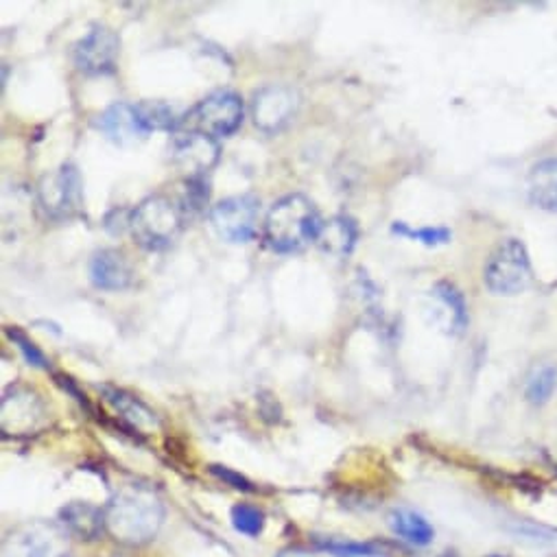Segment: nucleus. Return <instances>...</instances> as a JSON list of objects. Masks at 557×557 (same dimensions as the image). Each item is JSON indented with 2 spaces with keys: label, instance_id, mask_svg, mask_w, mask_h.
<instances>
[{
  "label": "nucleus",
  "instance_id": "obj_1",
  "mask_svg": "<svg viewBox=\"0 0 557 557\" xmlns=\"http://www.w3.org/2000/svg\"><path fill=\"white\" fill-rule=\"evenodd\" d=\"M106 531L121 544L143 546L151 542L164 522V503L153 487L125 485L108 503Z\"/></svg>",
  "mask_w": 557,
  "mask_h": 557
},
{
  "label": "nucleus",
  "instance_id": "obj_2",
  "mask_svg": "<svg viewBox=\"0 0 557 557\" xmlns=\"http://www.w3.org/2000/svg\"><path fill=\"white\" fill-rule=\"evenodd\" d=\"M324 221L315 203L300 195H287L275 201L264 219V240L273 251L294 253L305 249L309 243H318Z\"/></svg>",
  "mask_w": 557,
  "mask_h": 557
},
{
  "label": "nucleus",
  "instance_id": "obj_3",
  "mask_svg": "<svg viewBox=\"0 0 557 557\" xmlns=\"http://www.w3.org/2000/svg\"><path fill=\"white\" fill-rule=\"evenodd\" d=\"M184 225L182 208L164 195H151L143 199L129 216V232L134 240L145 249L169 247Z\"/></svg>",
  "mask_w": 557,
  "mask_h": 557
},
{
  "label": "nucleus",
  "instance_id": "obj_4",
  "mask_svg": "<svg viewBox=\"0 0 557 557\" xmlns=\"http://www.w3.org/2000/svg\"><path fill=\"white\" fill-rule=\"evenodd\" d=\"M533 269L527 247L518 238L500 240L483 269V283L494 296H518L529 289Z\"/></svg>",
  "mask_w": 557,
  "mask_h": 557
},
{
  "label": "nucleus",
  "instance_id": "obj_5",
  "mask_svg": "<svg viewBox=\"0 0 557 557\" xmlns=\"http://www.w3.org/2000/svg\"><path fill=\"white\" fill-rule=\"evenodd\" d=\"M243 123V99L232 90L208 95L190 108L175 125L173 132L203 134L208 138L232 136Z\"/></svg>",
  "mask_w": 557,
  "mask_h": 557
},
{
  "label": "nucleus",
  "instance_id": "obj_6",
  "mask_svg": "<svg viewBox=\"0 0 557 557\" xmlns=\"http://www.w3.org/2000/svg\"><path fill=\"white\" fill-rule=\"evenodd\" d=\"M71 533L58 522L36 520L8 533L3 557H69Z\"/></svg>",
  "mask_w": 557,
  "mask_h": 557
},
{
  "label": "nucleus",
  "instance_id": "obj_7",
  "mask_svg": "<svg viewBox=\"0 0 557 557\" xmlns=\"http://www.w3.org/2000/svg\"><path fill=\"white\" fill-rule=\"evenodd\" d=\"M38 203L49 219L69 221L84 210V188L77 166L62 164L38 184Z\"/></svg>",
  "mask_w": 557,
  "mask_h": 557
},
{
  "label": "nucleus",
  "instance_id": "obj_8",
  "mask_svg": "<svg viewBox=\"0 0 557 557\" xmlns=\"http://www.w3.org/2000/svg\"><path fill=\"white\" fill-rule=\"evenodd\" d=\"M121 40L119 36L103 27L92 25L86 36H82L73 47V64L79 73L90 77L112 75L116 71V58H119Z\"/></svg>",
  "mask_w": 557,
  "mask_h": 557
},
{
  "label": "nucleus",
  "instance_id": "obj_9",
  "mask_svg": "<svg viewBox=\"0 0 557 557\" xmlns=\"http://www.w3.org/2000/svg\"><path fill=\"white\" fill-rule=\"evenodd\" d=\"M260 201L253 195H236L219 201L210 210V223L227 243H247L258 227Z\"/></svg>",
  "mask_w": 557,
  "mask_h": 557
},
{
  "label": "nucleus",
  "instance_id": "obj_10",
  "mask_svg": "<svg viewBox=\"0 0 557 557\" xmlns=\"http://www.w3.org/2000/svg\"><path fill=\"white\" fill-rule=\"evenodd\" d=\"M298 92L289 86H267L253 95L251 114L258 129L267 134L281 132L298 112Z\"/></svg>",
  "mask_w": 557,
  "mask_h": 557
},
{
  "label": "nucleus",
  "instance_id": "obj_11",
  "mask_svg": "<svg viewBox=\"0 0 557 557\" xmlns=\"http://www.w3.org/2000/svg\"><path fill=\"white\" fill-rule=\"evenodd\" d=\"M45 418L42 400L27 387H10L3 398V431L14 435L36 431Z\"/></svg>",
  "mask_w": 557,
  "mask_h": 557
},
{
  "label": "nucleus",
  "instance_id": "obj_12",
  "mask_svg": "<svg viewBox=\"0 0 557 557\" xmlns=\"http://www.w3.org/2000/svg\"><path fill=\"white\" fill-rule=\"evenodd\" d=\"M173 158L180 166L188 171V175L208 173L219 160V145L214 138L203 134H188V132H173Z\"/></svg>",
  "mask_w": 557,
  "mask_h": 557
},
{
  "label": "nucleus",
  "instance_id": "obj_13",
  "mask_svg": "<svg viewBox=\"0 0 557 557\" xmlns=\"http://www.w3.org/2000/svg\"><path fill=\"white\" fill-rule=\"evenodd\" d=\"M90 281L103 292H123L132 285L134 271L121 249L106 247L90 258Z\"/></svg>",
  "mask_w": 557,
  "mask_h": 557
},
{
  "label": "nucleus",
  "instance_id": "obj_14",
  "mask_svg": "<svg viewBox=\"0 0 557 557\" xmlns=\"http://www.w3.org/2000/svg\"><path fill=\"white\" fill-rule=\"evenodd\" d=\"M97 127L116 145L134 143L136 138H145V129L138 123V116L134 112V106L127 103H114L110 106L99 119Z\"/></svg>",
  "mask_w": 557,
  "mask_h": 557
},
{
  "label": "nucleus",
  "instance_id": "obj_15",
  "mask_svg": "<svg viewBox=\"0 0 557 557\" xmlns=\"http://www.w3.org/2000/svg\"><path fill=\"white\" fill-rule=\"evenodd\" d=\"M527 190L533 206L557 212V158H544L531 166Z\"/></svg>",
  "mask_w": 557,
  "mask_h": 557
},
{
  "label": "nucleus",
  "instance_id": "obj_16",
  "mask_svg": "<svg viewBox=\"0 0 557 557\" xmlns=\"http://www.w3.org/2000/svg\"><path fill=\"white\" fill-rule=\"evenodd\" d=\"M106 400L114 407V411L121 416V420L132 426L134 431H145V429H158L160 426V420L158 416L145 405L140 403L136 396L127 394L125 389H119V387H101Z\"/></svg>",
  "mask_w": 557,
  "mask_h": 557
},
{
  "label": "nucleus",
  "instance_id": "obj_17",
  "mask_svg": "<svg viewBox=\"0 0 557 557\" xmlns=\"http://www.w3.org/2000/svg\"><path fill=\"white\" fill-rule=\"evenodd\" d=\"M60 516L66 531L82 540H97L106 531V511L90 503H69Z\"/></svg>",
  "mask_w": 557,
  "mask_h": 557
},
{
  "label": "nucleus",
  "instance_id": "obj_18",
  "mask_svg": "<svg viewBox=\"0 0 557 557\" xmlns=\"http://www.w3.org/2000/svg\"><path fill=\"white\" fill-rule=\"evenodd\" d=\"M359 238V225L350 216H335L320 230L318 245L333 256H348Z\"/></svg>",
  "mask_w": 557,
  "mask_h": 557
},
{
  "label": "nucleus",
  "instance_id": "obj_19",
  "mask_svg": "<svg viewBox=\"0 0 557 557\" xmlns=\"http://www.w3.org/2000/svg\"><path fill=\"white\" fill-rule=\"evenodd\" d=\"M387 522L398 537H403L416 546H429L435 537L433 524L422 513L411 511V509H394L387 516Z\"/></svg>",
  "mask_w": 557,
  "mask_h": 557
},
{
  "label": "nucleus",
  "instance_id": "obj_20",
  "mask_svg": "<svg viewBox=\"0 0 557 557\" xmlns=\"http://www.w3.org/2000/svg\"><path fill=\"white\" fill-rule=\"evenodd\" d=\"M431 296L440 302V307L446 309L448 315V331L459 335L468 326V307L463 300V294L448 281H442L433 287Z\"/></svg>",
  "mask_w": 557,
  "mask_h": 557
},
{
  "label": "nucleus",
  "instance_id": "obj_21",
  "mask_svg": "<svg viewBox=\"0 0 557 557\" xmlns=\"http://www.w3.org/2000/svg\"><path fill=\"white\" fill-rule=\"evenodd\" d=\"M134 112L138 116L140 127L145 129V134L156 132V129H175L177 121L173 110L162 103V101H140L134 106Z\"/></svg>",
  "mask_w": 557,
  "mask_h": 557
},
{
  "label": "nucleus",
  "instance_id": "obj_22",
  "mask_svg": "<svg viewBox=\"0 0 557 557\" xmlns=\"http://www.w3.org/2000/svg\"><path fill=\"white\" fill-rule=\"evenodd\" d=\"M555 389H557V368L555 366H540L529 374V379L524 383V398L531 405L540 407V405L550 400Z\"/></svg>",
  "mask_w": 557,
  "mask_h": 557
},
{
  "label": "nucleus",
  "instance_id": "obj_23",
  "mask_svg": "<svg viewBox=\"0 0 557 557\" xmlns=\"http://www.w3.org/2000/svg\"><path fill=\"white\" fill-rule=\"evenodd\" d=\"M315 542L335 557H383V548L374 542H355L346 537H315Z\"/></svg>",
  "mask_w": 557,
  "mask_h": 557
},
{
  "label": "nucleus",
  "instance_id": "obj_24",
  "mask_svg": "<svg viewBox=\"0 0 557 557\" xmlns=\"http://www.w3.org/2000/svg\"><path fill=\"white\" fill-rule=\"evenodd\" d=\"M230 520H232V527L247 537H258L264 529L262 509H258L256 505H249V503H236L230 511Z\"/></svg>",
  "mask_w": 557,
  "mask_h": 557
},
{
  "label": "nucleus",
  "instance_id": "obj_25",
  "mask_svg": "<svg viewBox=\"0 0 557 557\" xmlns=\"http://www.w3.org/2000/svg\"><path fill=\"white\" fill-rule=\"evenodd\" d=\"M210 197V188H208V180L206 173L201 175H188L184 182V193H182V212H199L206 208Z\"/></svg>",
  "mask_w": 557,
  "mask_h": 557
},
{
  "label": "nucleus",
  "instance_id": "obj_26",
  "mask_svg": "<svg viewBox=\"0 0 557 557\" xmlns=\"http://www.w3.org/2000/svg\"><path fill=\"white\" fill-rule=\"evenodd\" d=\"M5 333H8V339L23 352V357H25V361H27L29 366L40 368V370H49V359L45 357V352H42L21 329L10 326Z\"/></svg>",
  "mask_w": 557,
  "mask_h": 557
},
{
  "label": "nucleus",
  "instance_id": "obj_27",
  "mask_svg": "<svg viewBox=\"0 0 557 557\" xmlns=\"http://www.w3.org/2000/svg\"><path fill=\"white\" fill-rule=\"evenodd\" d=\"M392 232L400 234V236H407V238H416L424 245H442V243H448L450 240V230L446 227H420V230H411L407 223L403 221H396L392 225Z\"/></svg>",
  "mask_w": 557,
  "mask_h": 557
},
{
  "label": "nucleus",
  "instance_id": "obj_28",
  "mask_svg": "<svg viewBox=\"0 0 557 557\" xmlns=\"http://www.w3.org/2000/svg\"><path fill=\"white\" fill-rule=\"evenodd\" d=\"M210 474H214L219 481H223L225 485L234 487V490H243V492H253V483L249 479H245L243 474L225 468V466H210Z\"/></svg>",
  "mask_w": 557,
  "mask_h": 557
},
{
  "label": "nucleus",
  "instance_id": "obj_29",
  "mask_svg": "<svg viewBox=\"0 0 557 557\" xmlns=\"http://www.w3.org/2000/svg\"><path fill=\"white\" fill-rule=\"evenodd\" d=\"M275 557H315V555L309 553V550H305V548H287V550H283V553H277Z\"/></svg>",
  "mask_w": 557,
  "mask_h": 557
},
{
  "label": "nucleus",
  "instance_id": "obj_30",
  "mask_svg": "<svg viewBox=\"0 0 557 557\" xmlns=\"http://www.w3.org/2000/svg\"><path fill=\"white\" fill-rule=\"evenodd\" d=\"M490 557H503V555H490Z\"/></svg>",
  "mask_w": 557,
  "mask_h": 557
}]
</instances>
